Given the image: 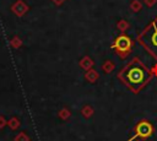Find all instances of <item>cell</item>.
<instances>
[{
  "instance_id": "obj_1",
  "label": "cell",
  "mask_w": 157,
  "mask_h": 141,
  "mask_svg": "<svg viewBox=\"0 0 157 141\" xmlns=\"http://www.w3.org/2000/svg\"><path fill=\"white\" fill-rule=\"evenodd\" d=\"M152 77L151 70L139 58H134L117 74V78L132 93H139Z\"/></svg>"
},
{
  "instance_id": "obj_2",
  "label": "cell",
  "mask_w": 157,
  "mask_h": 141,
  "mask_svg": "<svg viewBox=\"0 0 157 141\" xmlns=\"http://www.w3.org/2000/svg\"><path fill=\"white\" fill-rule=\"evenodd\" d=\"M137 42L157 60V17L142 29L137 36Z\"/></svg>"
},
{
  "instance_id": "obj_3",
  "label": "cell",
  "mask_w": 157,
  "mask_h": 141,
  "mask_svg": "<svg viewBox=\"0 0 157 141\" xmlns=\"http://www.w3.org/2000/svg\"><path fill=\"white\" fill-rule=\"evenodd\" d=\"M132 43H134L132 39L128 34L121 33L114 39V42L112 44V49L115 50V54L120 59H125L132 49Z\"/></svg>"
},
{
  "instance_id": "obj_4",
  "label": "cell",
  "mask_w": 157,
  "mask_h": 141,
  "mask_svg": "<svg viewBox=\"0 0 157 141\" xmlns=\"http://www.w3.org/2000/svg\"><path fill=\"white\" fill-rule=\"evenodd\" d=\"M155 129H153V125L148 121V120H140L135 128H134V134L129 137V140L126 141H135L136 139H148L150 136H152Z\"/></svg>"
},
{
  "instance_id": "obj_5",
  "label": "cell",
  "mask_w": 157,
  "mask_h": 141,
  "mask_svg": "<svg viewBox=\"0 0 157 141\" xmlns=\"http://www.w3.org/2000/svg\"><path fill=\"white\" fill-rule=\"evenodd\" d=\"M80 67L83 69L85 71L90 70V69H93V65H94V61L92 60V58H90L88 55H85L81 60H80Z\"/></svg>"
},
{
  "instance_id": "obj_6",
  "label": "cell",
  "mask_w": 157,
  "mask_h": 141,
  "mask_svg": "<svg viewBox=\"0 0 157 141\" xmlns=\"http://www.w3.org/2000/svg\"><path fill=\"white\" fill-rule=\"evenodd\" d=\"M98 78H99V74H98L94 69H90V70H87V71L85 72V80L88 81L90 83L97 82Z\"/></svg>"
},
{
  "instance_id": "obj_7",
  "label": "cell",
  "mask_w": 157,
  "mask_h": 141,
  "mask_svg": "<svg viewBox=\"0 0 157 141\" xmlns=\"http://www.w3.org/2000/svg\"><path fill=\"white\" fill-rule=\"evenodd\" d=\"M114 69H115V64H114L112 60H105V61L102 64V71H103L104 74H110Z\"/></svg>"
},
{
  "instance_id": "obj_8",
  "label": "cell",
  "mask_w": 157,
  "mask_h": 141,
  "mask_svg": "<svg viewBox=\"0 0 157 141\" xmlns=\"http://www.w3.org/2000/svg\"><path fill=\"white\" fill-rule=\"evenodd\" d=\"M93 108L91 107V105H88V104H86V105H83L82 108H81V114L83 115V118H86V119H88V118H91L92 115H93Z\"/></svg>"
},
{
  "instance_id": "obj_9",
  "label": "cell",
  "mask_w": 157,
  "mask_h": 141,
  "mask_svg": "<svg viewBox=\"0 0 157 141\" xmlns=\"http://www.w3.org/2000/svg\"><path fill=\"white\" fill-rule=\"evenodd\" d=\"M129 27H130V25H129V22H128L126 20H119V21L117 22V28H118L121 33H124L125 31H128Z\"/></svg>"
},
{
  "instance_id": "obj_10",
  "label": "cell",
  "mask_w": 157,
  "mask_h": 141,
  "mask_svg": "<svg viewBox=\"0 0 157 141\" xmlns=\"http://www.w3.org/2000/svg\"><path fill=\"white\" fill-rule=\"evenodd\" d=\"M142 9V2L139 0H131L130 1V10L132 12H139Z\"/></svg>"
},
{
  "instance_id": "obj_11",
  "label": "cell",
  "mask_w": 157,
  "mask_h": 141,
  "mask_svg": "<svg viewBox=\"0 0 157 141\" xmlns=\"http://www.w3.org/2000/svg\"><path fill=\"white\" fill-rule=\"evenodd\" d=\"M70 115H71V113H70V110H69L67 108H63V109L59 112V116H60L63 120H67V119L70 118Z\"/></svg>"
},
{
  "instance_id": "obj_12",
  "label": "cell",
  "mask_w": 157,
  "mask_h": 141,
  "mask_svg": "<svg viewBox=\"0 0 157 141\" xmlns=\"http://www.w3.org/2000/svg\"><path fill=\"white\" fill-rule=\"evenodd\" d=\"M156 2H157V0H144V4H145L147 7H152V6H155Z\"/></svg>"
},
{
  "instance_id": "obj_13",
  "label": "cell",
  "mask_w": 157,
  "mask_h": 141,
  "mask_svg": "<svg viewBox=\"0 0 157 141\" xmlns=\"http://www.w3.org/2000/svg\"><path fill=\"white\" fill-rule=\"evenodd\" d=\"M150 70H151V72H152L153 76H157V64H155L152 66V69H150Z\"/></svg>"
},
{
  "instance_id": "obj_14",
  "label": "cell",
  "mask_w": 157,
  "mask_h": 141,
  "mask_svg": "<svg viewBox=\"0 0 157 141\" xmlns=\"http://www.w3.org/2000/svg\"><path fill=\"white\" fill-rule=\"evenodd\" d=\"M52 1H53L55 5H61V4H64L65 0H52Z\"/></svg>"
},
{
  "instance_id": "obj_15",
  "label": "cell",
  "mask_w": 157,
  "mask_h": 141,
  "mask_svg": "<svg viewBox=\"0 0 157 141\" xmlns=\"http://www.w3.org/2000/svg\"><path fill=\"white\" fill-rule=\"evenodd\" d=\"M135 141H140V140H135Z\"/></svg>"
}]
</instances>
